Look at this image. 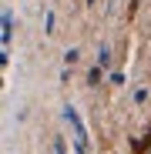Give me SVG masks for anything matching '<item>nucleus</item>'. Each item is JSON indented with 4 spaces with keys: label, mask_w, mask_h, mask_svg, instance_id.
<instances>
[]
</instances>
